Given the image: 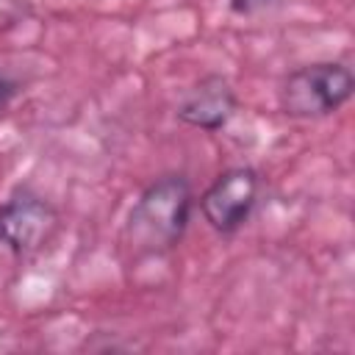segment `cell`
Wrapping results in <instances>:
<instances>
[{"mask_svg":"<svg viewBox=\"0 0 355 355\" xmlns=\"http://www.w3.org/2000/svg\"><path fill=\"white\" fill-rule=\"evenodd\" d=\"M355 89L347 64L319 61L288 72L277 89V105L291 119H322L338 111Z\"/></svg>","mask_w":355,"mask_h":355,"instance_id":"7a4b0ae2","label":"cell"},{"mask_svg":"<svg viewBox=\"0 0 355 355\" xmlns=\"http://www.w3.org/2000/svg\"><path fill=\"white\" fill-rule=\"evenodd\" d=\"M191 202V186L183 175H164L150 183L128 214L122 230L125 252L139 261L175 250L189 227Z\"/></svg>","mask_w":355,"mask_h":355,"instance_id":"6da1fadb","label":"cell"},{"mask_svg":"<svg viewBox=\"0 0 355 355\" xmlns=\"http://www.w3.org/2000/svg\"><path fill=\"white\" fill-rule=\"evenodd\" d=\"M258 189L261 178L255 169L233 166L205 189V194L200 197V211L216 233L230 236L250 219L258 202Z\"/></svg>","mask_w":355,"mask_h":355,"instance_id":"3957f363","label":"cell"},{"mask_svg":"<svg viewBox=\"0 0 355 355\" xmlns=\"http://www.w3.org/2000/svg\"><path fill=\"white\" fill-rule=\"evenodd\" d=\"M17 97V83L8 80L6 75H0V116L6 114V108L11 105V100Z\"/></svg>","mask_w":355,"mask_h":355,"instance_id":"8992f818","label":"cell"},{"mask_svg":"<svg viewBox=\"0 0 355 355\" xmlns=\"http://www.w3.org/2000/svg\"><path fill=\"white\" fill-rule=\"evenodd\" d=\"M236 105L239 103L230 80L214 72L200 78L189 89V94L178 105V119L200 130H219L230 122V116L236 114Z\"/></svg>","mask_w":355,"mask_h":355,"instance_id":"5b68a950","label":"cell"},{"mask_svg":"<svg viewBox=\"0 0 355 355\" xmlns=\"http://www.w3.org/2000/svg\"><path fill=\"white\" fill-rule=\"evenodd\" d=\"M55 227H58L55 208L44 197L28 189L14 191L0 205V244H6L17 255L36 252L44 241H50Z\"/></svg>","mask_w":355,"mask_h":355,"instance_id":"277c9868","label":"cell"},{"mask_svg":"<svg viewBox=\"0 0 355 355\" xmlns=\"http://www.w3.org/2000/svg\"><path fill=\"white\" fill-rule=\"evenodd\" d=\"M269 3L272 0H230V8L236 14H252V11H258V8L269 6Z\"/></svg>","mask_w":355,"mask_h":355,"instance_id":"52a82bcc","label":"cell"}]
</instances>
